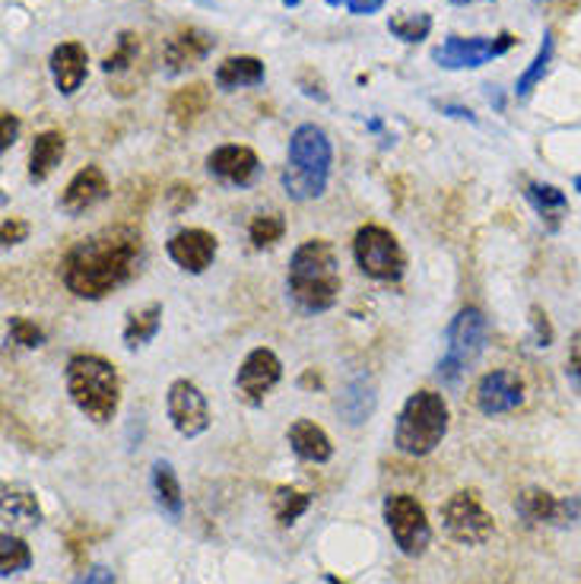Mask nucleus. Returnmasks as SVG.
Masks as SVG:
<instances>
[{
	"instance_id": "nucleus-1",
	"label": "nucleus",
	"mask_w": 581,
	"mask_h": 584,
	"mask_svg": "<svg viewBox=\"0 0 581 584\" xmlns=\"http://www.w3.org/2000/svg\"><path fill=\"white\" fill-rule=\"evenodd\" d=\"M143 257V236L134 226H109L80 239L61 261L64 287L80 299H105L125 287Z\"/></svg>"
},
{
	"instance_id": "nucleus-2",
	"label": "nucleus",
	"mask_w": 581,
	"mask_h": 584,
	"mask_svg": "<svg viewBox=\"0 0 581 584\" xmlns=\"http://www.w3.org/2000/svg\"><path fill=\"white\" fill-rule=\"evenodd\" d=\"M287 287L299 308L328 312L340 295V261L331 242L308 239L292 251Z\"/></svg>"
},
{
	"instance_id": "nucleus-3",
	"label": "nucleus",
	"mask_w": 581,
	"mask_h": 584,
	"mask_svg": "<svg viewBox=\"0 0 581 584\" xmlns=\"http://www.w3.org/2000/svg\"><path fill=\"white\" fill-rule=\"evenodd\" d=\"M333 166V147L318 125H299L290 137V160L283 168V188L292 201L321 198Z\"/></svg>"
},
{
	"instance_id": "nucleus-4",
	"label": "nucleus",
	"mask_w": 581,
	"mask_h": 584,
	"mask_svg": "<svg viewBox=\"0 0 581 584\" xmlns=\"http://www.w3.org/2000/svg\"><path fill=\"white\" fill-rule=\"evenodd\" d=\"M67 391L77 410L92 422H109L122 404V381L109 359L96 353H77L67 363Z\"/></svg>"
},
{
	"instance_id": "nucleus-5",
	"label": "nucleus",
	"mask_w": 581,
	"mask_h": 584,
	"mask_svg": "<svg viewBox=\"0 0 581 584\" xmlns=\"http://www.w3.org/2000/svg\"><path fill=\"white\" fill-rule=\"evenodd\" d=\"M449 435V404L435 391H416L407 397L397 429H394V448L411 458L432 455L442 439Z\"/></svg>"
},
{
	"instance_id": "nucleus-6",
	"label": "nucleus",
	"mask_w": 581,
	"mask_h": 584,
	"mask_svg": "<svg viewBox=\"0 0 581 584\" xmlns=\"http://www.w3.org/2000/svg\"><path fill=\"white\" fill-rule=\"evenodd\" d=\"M487 318L480 308H460L452 325H449V346L445 356L439 359V378L442 384H457L460 378L473 369V363L480 359L483 346H487Z\"/></svg>"
},
{
	"instance_id": "nucleus-7",
	"label": "nucleus",
	"mask_w": 581,
	"mask_h": 584,
	"mask_svg": "<svg viewBox=\"0 0 581 584\" xmlns=\"http://www.w3.org/2000/svg\"><path fill=\"white\" fill-rule=\"evenodd\" d=\"M353 254L359 270L378 283H397L404 277L407 257L401 242L384 226H363L353 239Z\"/></svg>"
},
{
	"instance_id": "nucleus-8",
	"label": "nucleus",
	"mask_w": 581,
	"mask_h": 584,
	"mask_svg": "<svg viewBox=\"0 0 581 584\" xmlns=\"http://www.w3.org/2000/svg\"><path fill=\"white\" fill-rule=\"evenodd\" d=\"M381 515H384V524H388L391 537L404 556H422L426 553V546L432 543V528L426 521L422 505L414 496H407V493L388 496L381 505Z\"/></svg>"
},
{
	"instance_id": "nucleus-9",
	"label": "nucleus",
	"mask_w": 581,
	"mask_h": 584,
	"mask_svg": "<svg viewBox=\"0 0 581 584\" xmlns=\"http://www.w3.org/2000/svg\"><path fill=\"white\" fill-rule=\"evenodd\" d=\"M442 515V528L445 534L455 543H464V546H480L493 537L496 531V521L493 515L480 505V499L467 490H460L455 496H449L445 505L439 508Z\"/></svg>"
},
{
	"instance_id": "nucleus-10",
	"label": "nucleus",
	"mask_w": 581,
	"mask_h": 584,
	"mask_svg": "<svg viewBox=\"0 0 581 584\" xmlns=\"http://www.w3.org/2000/svg\"><path fill=\"white\" fill-rule=\"evenodd\" d=\"M515 48V36L511 33H498L493 36H473V39H460V36H449L445 42L432 51V61L445 71H477L490 61L502 58L505 51Z\"/></svg>"
},
{
	"instance_id": "nucleus-11",
	"label": "nucleus",
	"mask_w": 581,
	"mask_h": 584,
	"mask_svg": "<svg viewBox=\"0 0 581 584\" xmlns=\"http://www.w3.org/2000/svg\"><path fill=\"white\" fill-rule=\"evenodd\" d=\"M166 410L178 435H185V439H198V435L207 432L210 426L207 397H204V391H201L194 381L178 378V381L168 384Z\"/></svg>"
},
{
	"instance_id": "nucleus-12",
	"label": "nucleus",
	"mask_w": 581,
	"mask_h": 584,
	"mask_svg": "<svg viewBox=\"0 0 581 584\" xmlns=\"http://www.w3.org/2000/svg\"><path fill=\"white\" fill-rule=\"evenodd\" d=\"M283 378V366L277 359L274 350L267 346H257L245 356V363L239 366V376H236V391L239 397L249 404V407H261L264 397L274 391V384Z\"/></svg>"
},
{
	"instance_id": "nucleus-13",
	"label": "nucleus",
	"mask_w": 581,
	"mask_h": 584,
	"mask_svg": "<svg viewBox=\"0 0 581 584\" xmlns=\"http://www.w3.org/2000/svg\"><path fill=\"white\" fill-rule=\"evenodd\" d=\"M515 511L528 524H572V521H581V496L556 499L546 490H525L515 499Z\"/></svg>"
},
{
	"instance_id": "nucleus-14",
	"label": "nucleus",
	"mask_w": 581,
	"mask_h": 584,
	"mask_svg": "<svg viewBox=\"0 0 581 584\" xmlns=\"http://www.w3.org/2000/svg\"><path fill=\"white\" fill-rule=\"evenodd\" d=\"M521 401H525V381L511 369H493L477 384V407L487 417L511 414L515 407H521Z\"/></svg>"
},
{
	"instance_id": "nucleus-15",
	"label": "nucleus",
	"mask_w": 581,
	"mask_h": 584,
	"mask_svg": "<svg viewBox=\"0 0 581 584\" xmlns=\"http://www.w3.org/2000/svg\"><path fill=\"white\" fill-rule=\"evenodd\" d=\"M207 172L223 185L249 188L251 181L257 178V172H261V163H257V153L249 150V147L226 143V147H216L207 156Z\"/></svg>"
},
{
	"instance_id": "nucleus-16",
	"label": "nucleus",
	"mask_w": 581,
	"mask_h": 584,
	"mask_svg": "<svg viewBox=\"0 0 581 584\" xmlns=\"http://www.w3.org/2000/svg\"><path fill=\"white\" fill-rule=\"evenodd\" d=\"M216 39L204 33V29H178L175 36H168L166 45H163V61H166V74H185L191 67H198L210 51H213Z\"/></svg>"
},
{
	"instance_id": "nucleus-17",
	"label": "nucleus",
	"mask_w": 581,
	"mask_h": 584,
	"mask_svg": "<svg viewBox=\"0 0 581 584\" xmlns=\"http://www.w3.org/2000/svg\"><path fill=\"white\" fill-rule=\"evenodd\" d=\"M168 257L188 270V274H204L213 257H216V239L210 236L207 229H181L168 239Z\"/></svg>"
},
{
	"instance_id": "nucleus-18",
	"label": "nucleus",
	"mask_w": 581,
	"mask_h": 584,
	"mask_svg": "<svg viewBox=\"0 0 581 584\" xmlns=\"http://www.w3.org/2000/svg\"><path fill=\"white\" fill-rule=\"evenodd\" d=\"M109 198V178L99 166H86L80 168L71 185L64 188L61 194V210L71 213V216H80L86 210H92L96 204H102Z\"/></svg>"
},
{
	"instance_id": "nucleus-19",
	"label": "nucleus",
	"mask_w": 581,
	"mask_h": 584,
	"mask_svg": "<svg viewBox=\"0 0 581 584\" xmlns=\"http://www.w3.org/2000/svg\"><path fill=\"white\" fill-rule=\"evenodd\" d=\"M86 67H89V54L80 42H61L48 58L51 80L61 96H74L84 86Z\"/></svg>"
},
{
	"instance_id": "nucleus-20",
	"label": "nucleus",
	"mask_w": 581,
	"mask_h": 584,
	"mask_svg": "<svg viewBox=\"0 0 581 584\" xmlns=\"http://www.w3.org/2000/svg\"><path fill=\"white\" fill-rule=\"evenodd\" d=\"M290 445L295 458L308 460V464H328L333 458V445L328 432L321 426H315L312 419H295L292 422Z\"/></svg>"
},
{
	"instance_id": "nucleus-21",
	"label": "nucleus",
	"mask_w": 581,
	"mask_h": 584,
	"mask_svg": "<svg viewBox=\"0 0 581 584\" xmlns=\"http://www.w3.org/2000/svg\"><path fill=\"white\" fill-rule=\"evenodd\" d=\"M264 77H267L264 61H257V58H251V54L226 58V61L216 67V74H213V80H216V86H219L223 92H236V89H245V86H261L264 84Z\"/></svg>"
},
{
	"instance_id": "nucleus-22",
	"label": "nucleus",
	"mask_w": 581,
	"mask_h": 584,
	"mask_svg": "<svg viewBox=\"0 0 581 584\" xmlns=\"http://www.w3.org/2000/svg\"><path fill=\"white\" fill-rule=\"evenodd\" d=\"M64 150H67V140H64L61 130H42V134H36L33 153H29V181L42 185L45 178L61 166Z\"/></svg>"
},
{
	"instance_id": "nucleus-23",
	"label": "nucleus",
	"mask_w": 581,
	"mask_h": 584,
	"mask_svg": "<svg viewBox=\"0 0 581 584\" xmlns=\"http://www.w3.org/2000/svg\"><path fill=\"white\" fill-rule=\"evenodd\" d=\"M375 410V388L366 376L346 384V391L337 401V414L346 419V426H363Z\"/></svg>"
},
{
	"instance_id": "nucleus-24",
	"label": "nucleus",
	"mask_w": 581,
	"mask_h": 584,
	"mask_svg": "<svg viewBox=\"0 0 581 584\" xmlns=\"http://www.w3.org/2000/svg\"><path fill=\"white\" fill-rule=\"evenodd\" d=\"M153 493H156V505L163 508V515H168L172 521L181 518L185 511V496H181V483L172 470L168 460H156L153 464Z\"/></svg>"
},
{
	"instance_id": "nucleus-25",
	"label": "nucleus",
	"mask_w": 581,
	"mask_h": 584,
	"mask_svg": "<svg viewBox=\"0 0 581 584\" xmlns=\"http://www.w3.org/2000/svg\"><path fill=\"white\" fill-rule=\"evenodd\" d=\"M160 325H163V305H160V302H150V305H143V308H134V312L127 315L125 325L127 350H137V346L150 343V340L156 337V331H160Z\"/></svg>"
},
{
	"instance_id": "nucleus-26",
	"label": "nucleus",
	"mask_w": 581,
	"mask_h": 584,
	"mask_svg": "<svg viewBox=\"0 0 581 584\" xmlns=\"http://www.w3.org/2000/svg\"><path fill=\"white\" fill-rule=\"evenodd\" d=\"M210 105V89L204 84H194V86H185V89H178L175 96H172V102H168V115L178 122V125H191L198 115H204Z\"/></svg>"
},
{
	"instance_id": "nucleus-27",
	"label": "nucleus",
	"mask_w": 581,
	"mask_h": 584,
	"mask_svg": "<svg viewBox=\"0 0 581 584\" xmlns=\"http://www.w3.org/2000/svg\"><path fill=\"white\" fill-rule=\"evenodd\" d=\"M550 64H553V33L546 29V33H543V42H540L538 48V54H534V61L528 64V71H525V74L518 77V84H515V96H518V99H528V96L534 92V86L543 84Z\"/></svg>"
},
{
	"instance_id": "nucleus-28",
	"label": "nucleus",
	"mask_w": 581,
	"mask_h": 584,
	"mask_svg": "<svg viewBox=\"0 0 581 584\" xmlns=\"http://www.w3.org/2000/svg\"><path fill=\"white\" fill-rule=\"evenodd\" d=\"M3 518L16 524H42V508L26 490H3Z\"/></svg>"
},
{
	"instance_id": "nucleus-29",
	"label": "nucleus",
	"mask_w": 581,
	"mask_h": 584,
	"mask_svg": "<svg viewBox=\"0 0 581 584\" xmlns=\"http://www.w3.org/2000/svg\"><path fill=\"white\" fill-rule=\"evenodd\" d=\"M33 566V549L23 537H13V534H3L0 537V575L10 579V575H20Z\"/></svg>"
},
{
	"instance_id": "nucleus-30",
	"label": "nucleus",
	"mask_w": 581,
	"mask_h": 584,
	"mask_svg": "<svg viewBox=\"0 0 581 584\" xmlns=\"http://www.w3.org/2000/svg\"><path fill=\"white\" fill-rule=\"evenodd\" d=\"M388 33L407 45H419L432 33V16L429 13H397L388 20Z\"/></svg>"
},
{
	"instance_id": "nucleus-31",
	"label": "nucleus",
	"mask_w": 581,
	"mask_h": 584,
	"mask_svg": "<svg viewBox=\"0 0 581 584\" xmlns=\"http://www.w3.org/2000/svg\"><path fill=\"white\" fill-rule=\"evenodd\" d=\"M287 232V223L280 213H257L249 226V239L254 249H274Z\"/></svg>"
},
{
	"instance_id": "nucleus-32",
	"label": "nucleus",
	"mask_w": 581,
	"mask_h": 584,
	"mask_svg": "<svg viewBox=\"0 0 581 584\" xmlns=\"http://www.w3.org/2000/svg\"><path fill=\"white\" fill-rule=\"evenodd\" d=\"M308 505H312V496H308V493L287 490V486H280V490L274 493V515H277V521H280L283 528L295 524V521L308 511Z\"/></svg>"
},
{
	"instance_id": "nucleus-33",
	"label": "nucleus",
	"mask_w": 581,
	"mask_h": 584,
	"mask_svg": "<svg viewBox=\"0 0 581 584\" xmlns=\"http://www.w3.org/2000/svg\"><path fill=\"white\" fill-rule=\"evenodd\" d=\"M525 194H528V201L538 207L543 219H553V229H556V216L566 213V207H569L566 194H563L559 188H553V185H528Z\"/></svg>"
},
{
	"instance_id": "nucleus-34",
	"label": "nucleus",
	"mask_w": 581,
	"mask_h": 584,
	"mask_svg": "<svg viewBox=\"0 0 581 584\" xmlns=\"http://www.w3.org/2000/svg\"><path fill=\"white\" fill-rule=\"evenodd\" d=\"M137 51H140L137 36H134V33H122V39H118L115 54H109V58H105L102 71H105V74H122V71H127V67L137 61Z\"/></svg>"
},
{
	"instance_id": "nucleus-35",
	"label": "nucleus",
	"mask_w": 581,
	"mask_h": 584,
	"mask_svg": "<svg viewBox=\"0 0 581 584\" xmlns=\"http://www.w3.org/2000/svg\"><path fill=\"white\" fill-rule=\"evenodd\" d=\"M7 331H10V340H13L16 346H23V350H36V346H42L45 343L42 328H36L29 318H20V315H13V318L7 321Z\"/></svg>"
},
{
	"instance_id": "nucleus-36",
	"label": "nucleus",
	"mask_w": 581,
	"mask_h": 584,
	"mask_svg": "<svg viewBox=\"0 0 581 584\" xmlns=\"http://www.w3.org/2000/svg\"><path fill=\"white\" fill-rule=\"evenodd\" d=\"M325 3L340 7V10H346L353 16H372V13H378L384 7V0H325Z\"/></svg>"
},
{
	"instance_id": "nucleus-37",
	"label": "nucleus",
	"mask_w": 581,
	"mask_h": 584,
	"mask_svg": "<svg viewBox=\"0 0 581 584\" xmlns=\"http://www.w3.org/2000/svg\"><path fill=\"white\" fill-rule=\"evenodd\" d=\"M166 201L172 213H181V210H188L194 204V188L191 185H172L166 191Z\"/></svg>"
},
{
	"instance_id": "nucleus-38",
	"label": "nucleus",
	"mask_w": 581,
	"mask_h": 584,
	"mask_svg": "<svg viewBox=\"0 0 581 584\" xmlns=\"http://www.w3.org/2000/svg\"><path fill=\"white\" fill-rule=\"evenodd\" d=\"M26 236H29V226H26V223H20V219H13V216L3 219V245H7V249H10V245H20Z\"/></svg>"
},
{
	"instance_id": "nucleus-39",
	"label": "nucleus",
	"mask_w": 581,
	"mask_h": 584,
	"mask_svg": "<svg viewBox=\"0 0 581 584\" xmlns=\"http://www.w3.org/2000/svg\"><path fill=\"white\" fill-rule=\"evenodd\" d=\"M0 137H3V150H10L20 137V118L13 112H3L0 115Z\"/></svg>"
},
{
	"instance_id": "nucleus-40",
	"label": "nucleus",
	"mask_w": 581,
	"mask_h": 584,
	"mask_svg": "<svg viewBox=\"0 0 581 584\" xmlns=\"http://www.w3.org/2000/svg\"><path fill=\"white\" fill-rule=\"evenodd\" d=\"M77 584H115V575L105 566H89L84 575L77 579Z\"/></svg>"
},
{
	"instance_id": "nucleus-41",
	"label": "nucleus",
	"mask_w": 581,
	"mask_h": 584,
	"mask_svg": "<svg viewBox=\"0 0 581 584\" xmlns=\"http://www.w3.org/2000/svg\"><path fill=\"white\" fill-rule=\"evenodd\" d=\"M534 331H538V346H550L553 331H550V321H546V315L540 308H534Z\"/></svg>"
},
{
	"instance_id": "nucleus-42",
	"label": "nucleus",
	"mask_w": 581,
	"mask_h": 584,
	"mask_svg": "<svg viewBox=\"0 0 581 584\" xmlns=\"http://www.w3.org/2000/svg\"><path fill=\"white\" fill-rule=\"evenodd\" d=\"M569 372L581 384V334H576L572 340V353H569Z\"/></svg>"
},
{
	"instance_id": "nucleus-43",
	"label": "nucleus",
	"mask_w": 581,
	"mask_h": 584,
	"mask_svg": "<svg viewBox=\"0 0 581 584\" xmlns=\"http://www.w3.org/2000/svg\"><path fill=\"white\" fill-rule=\"evenodd\" d=\"M449 3H455V7H467V3H473V0H449Z\"/></svg>"
},
{
	"instance_id": "nucleus-44",
	"label": "nucleus",
	"mask_w": 581,
	"mask_h": 584,
	"mask_svg": "<svg viewBox=\"0 0 581 584\" xmlns=\"http://www.w3.org/2000/svg\"><path fill=\"white\" fill-rule=\"evenodd\" d=\"M328 584H346V582H340V579H333V575H328Z\"/></svg>"
},
{
	"instance_id": "nucleus-45",
	"label": "nucleus",
	"mask_w": 581,
	"mask_h": 584,
	"mask_svg": "<svg viewBox=\"0 0 581 584\" xmlns=\"http://www.w3.org/2000/svg\"><path fill=\"white\" fill-rule=\"evenodd\" d=\"M576 188H579V191H581V178H576Z\"/></svg>"
}]
</instances>
